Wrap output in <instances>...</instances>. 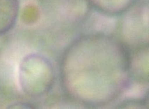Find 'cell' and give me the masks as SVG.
Masks as SVG:
<instances>
[{"label":"cell","instance_id":"8992f818","mask_svg":"<svg viewBox=\"0 0 149 109\" xmlns=\"http://www.w3.org/2000/svg\"><path fill=\"white\" fill-rule=\"evenodd\" d=\"M21 106H22L21 108H35V107L33 106L32 104L27 103H23V102H17V103H15L13 104H11L10 106H9L8 108H20Z\"/></svg>","mask_w":149,"mask_h":109},{"label":"cell","instance_id":"5b68a950","mask_svg":"<svg viewBox=\"0 0 149 109\" xmlns=\"http://www.w3.org/2000/svg\"><path fill=\"white\" fill-rule=\"evenodd\" d=\"M148 92H147L146 94L141 98L128 99L123 101L120 104L118 108H148Z\"/></svg>","mask_w":149,"mask_h":109},{"label":"cell","instance_id":"7a4b0ae2","mask_svg":"<svg viewBox=\"0 0 149 109\" xmlns=\"http://www.w3.org/2000/svg\"><path fill=\"white\" fill-rule=\"evenodd\" d=\"M56 74L52 62L38 53L27 54L21 60L19 67V83L23 92L32 98H40L50 92Z\"/></svg>","mask_w":149,"mask_h":109},{"label":"cell","instance_id":"277c9868","mask_svg":"<svg viewBox=\"0 0 149 109\" xmlns=\"http://www.w3.org/2000/svg\"><path fill=\"white\" fill-rule=\"evenodd\" d=\"M20 0H0V36L15 27L20 13Z\"/></svg>","mask_w":149,"mask_h":109},{"label":"cell","instance_id":"3957f363","mask_svg":"<svg viewBox=\"0 0 149 109\" xmlns=\"http://www.w3.org/2000/svg\"><path fill=\"white\" fill-rule=\"evenodd\" d=\"M138 0H87L98 13L107 16H119L130 10Z\"/></svg>","mask_w":149,"mask_h":109},{"label":"cell","instance_id":"6da1fadb","mask_svg":"<svg viewBox=\"0 0 149 109\" xmlns=\"http://www.w3.org/2000/svg\"><path fill=\"white\" fill-rule=\"evenodd\" d=\"M133 77L129 48L104 33L78 36L60 58L61 90L71 101L90 108L115 101L130 88Z\"/></svg>","mask_w":149,"mask_h":109}]
</instances>
